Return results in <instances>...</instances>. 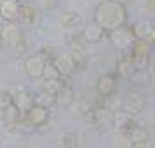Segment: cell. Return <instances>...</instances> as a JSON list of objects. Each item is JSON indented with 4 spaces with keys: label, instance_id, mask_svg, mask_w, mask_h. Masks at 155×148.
Masks as SVG:
<instances>
[{
    "label": "cell",
    "instance_id": "13",
    "mask_svg": "<svg viewBox=\"0 0 155 148\" xmlns=\"http://www.w3.org/2000/svg\"><path fill=\"white\" fill-rule=\"evenodd\" d=\"M42 89L45 92H52V94H56V92L61 89V85H59V82H58V78H45V80H44Z\"/></svg>",
    "mask_w": 155,
    "mask_h": 148
},
{
    "label": "cell",
    "instance_id": "11",
    "mask_svg": "<svg viewBox=\"0 0 155 148\" xmlns=\"http://www.w3.org/2000/svg\"><path fill=\"white\" fill-rule=\"evenodd\" d=\"M54 101H56L54 94H52V92H45V91L40 92V94L37 96V99H35L37 106H42V108H47V106L54 105Z\"/></svg>",
    "mask_w": 155,
    "mask_h": 148
},
{
    "label": "cell",
    "instance_id": "22",
    "mask_svg": "<svg viewBox=\"0 0 155 148\" xmlns=\"http://www.w3.org/2000/svg\"><path fill=\"white\" fill-rule=\"evenodd\" d=\"M12 105V98L9 92H0V110H5L7 106Z\"/></svg>",
    "mask_w": 155,
    "mask_h": 148
},
{
    "label": "cell",
    "instance_id": "25",
    "mask_svg": "<svg viewBox=\"0 0 155 148\" xmlns=\"http://www.w3.org/2000/svg\"><path fill=\"white\" fill-rule=\"evenodd\" d=\"M134 148H152V145L147 141H138V143H134Z\"/></svg>",
    "mask_w": 155,
    "mask_h": 148
},
{
    "label": "cell",
    "instance_id": "24",
    "mask_svg": "<svg viewBox=\"0 0 155 148\" xmlns=\"http://www.w3.org/2000/svg\"><path fill=\"white\" fill-rule=\"evenodd\" d=\"M38 4H40V7H44V9H51L54 5V0H38Z\"/></svg>",
    "mask_w": 155,
    "mask_h": 148
},
{
    "label": "cell",
    "instance_id": "20",
    "mask_svg": "<svg viewBox=\"0 0 155 148\" xmlns=\"http://www.w3.org/2000/svg\"><path fill=\"white\" fill-rule=\"evenodd\" d=\"M134 71H136V68H134L133 63H120V73L124 75V77H133Z\"/></svg>",
    "mask_w": 155,
    "mask_h": 148
},
{
    "label": "cell",
    "instance_id": "6",
    "mask_svg": "<svg viewBox=\"0 0 155 148\" xmlns=\"http://www.w3.org/2000/svg\"><path fill=\"white\" fill-rule=\"evenodd\" d=\"M134 33L140 37L143 42L150 44L153 40V25L150 21H140L136 25V28H134Z\"/></svg>",
    "mask_w": 155,
    "mask_h": 148
},
{
    "label": "cell",
    "instance_id": "14",
    "mask_svg": "<svg viewBox=\"0 0 155 148\" xmlns=\"http://www.w3.org/2000/svg\"><path fill=\"white\" fill-rule=\"evenodd\" d=\"M101 26L99 25H94V26H87V30H85V38L89 40V42H94V40H98L99 35H101Z\"/></svg>",
    "mask_w": 155,
    "mask_h": 148
},
{
    "label": "cell",
    "instance_id": "5",
    "mask_svg": "<svg viewBox=\"0 0 155 148\" xmlns=\"http://www.w3.org/2000/svg\"><path fill=\"white\" fill-rule=\"evenodd\" d=\"M113 33H112V40H113V44L119 47V49H127L131 44H133V35L127 31V30H124V28H115V30H112Z\"/></svg>",
    "mask_w": 155,
    "mask_h": 148
},
{
    "label": "cell",
    "instance_id": "19",
    "mask_svg": "<svg viewBox=\"0 0 155 148\" xmlns=\"http://www.w3.org/2000/svg\"><path fill=\"white\" fill-rule=\"evenodd\" d=\"M58 101L59 103H63V105H66V103H70L71 101V91L70 89H59L58 91Z\"/></svg>",
    "mask_w": 155,
    "mask_h": 148
},
{
    "label": "cell",
    "instance_id": "4",
    "mask_svg": "<svg viewBox=\"0 0 155 148\" xmlns=\"http://www.w3.org/2000/svg\"><path fill=\"white\" fill-rule=\"evenodd\" d=\"M0 14L7 21H14L19 18V5L16 0H4L0 5Z\"/></svg>",
    "mask_w": 155,
    "mask_h": 148
},
{
    "label": "cell",
    "instance_id": "18",
    "mask_svg": "<svg viewBox=\"0 0 155 148\" xmlns=\"http://www.w3.org/2000/svg\"><path fill=\"white\" fill-rule=\"evenodd\" d=\"M58 70L54 68V64H44V71H42V77L44 78H58Z\"/></svg>",
    "mask_w": 155,
    "mask_h": 148
},
{
    "label": "cell",
    "instance_id": "8",
    "mask_svg": "<svg viewBox=\"0 0 155 148\" xmlns=\"http://www.w3.org/2000/svg\"><path fill=\"white\" fill-rule=\"evenodd\" d=\"M143 106V99L140 98V94L136 92H131L129 96L124 101V108H126V113H138Z\"/></svg>",
    "mask_w": 155,
    "mask_h": 148
},
{
    "label": "cell",
    "instance_id": "16",
    "mask_svg": "<svg viewBox=\"0 0 155 148\" xmlns=\"http://www.w3.org/2000/svg\"><path fill=\"white\" fill-rule=\"evenodd\" d=\"M23 12H25V14H23V21H25V23H31V25L35 23L37 12H35V9H33V7H25V9H23Z\"/></svg>",
    "mask_w": 155,
    "mask_h": 148
},
{
    "label": "cell",
    "instance_id": "27",
    "mask_svg": "<svg viewBox=\"0 0 155 148\" xmlns=\"http://www.w3.org/2000/svg\"><path fill=\"white\" fill-rule=\"evenodd\" d=\"M0 45H2V40H0Z\"/></svg>",
    "mask_w": 155,
    "mask_h": 148
},
{
    "label": "cell",
    "instance_id": "1",
    "mask_svg": "<svg viewBox=\"0 0 155 148\" xmlns=\"http://www.w3.org/2000/svg\"><path fill=\"white\" fill-rule=\"evenodd\" d=\"M96 23L103 30H115L124 23V7L117 2H108L96 9Z\"/></svg>",
    "mask_w": 155,
    "mask_h": 148
},
{
    "label": "cell",
    "instance_id": "17",
    "mask_svg": "<svg viewBox=\"0 0 155 148\" xmlns=\"http://www.w3.org/2000/svg\"><path fill=\"white\" fill-rule=\"evenodd\" d=\"M131 140H133L134 143H138V141H147L148 140V133L145 131V129L138 127V129H134V133L131 134Z\"/></svg>",
    "mask_w": 155,
    "mask_h": 148
},
{
    "label": "cell",
    "instance_id": "10",
    "mask_svg": "<svg viewBox=\"0 0 155 148\" xmlns=\"http://www.w3.org/2000/svg\"><path fill=\"white\" fill-rule=\"evenodd\" d=\"M45 119H47V108L35 106V108L30 110V122H31V124L38 126V124H42Z\"/></svg>",
    "mask_w": 155,
    "mask_h": 148
},
{
    "label": "cell",
    "instance_id": "9",
    "mask_svg": "<svg viewBox=\"0 0 155 148\" xmlns=\"http://www.w3.org/2000/svg\"><path fill=\"white\" fill-rule=\"evenodd\" d=\"M82 23V18L77 14V12H63L61 18H59V25L63 26V28L70 30V28H75Z\"/></svg>",
    "mask_w": 155,
    "mask_h": 148
},
{
    "label": "cell",
    "instance_id": "21",
    "mask_svg": "<svg viewBox=\"0 0 155 148\" xmlns=\"http://www.w3.org/2000/svg\"><path fill=\"white\" fill-rule=\"evenodd\" d=\"M96 117H98L99 126H106V124L112 120V115H110V112H108V110H99Z\"/></svg>",
    "mask_w": 155,
    "mask_h": 148
},
{
    "label": "cell",
    "instance_id": "23",
    "mask_svg": "<svg viewBox=\"0 0 155 148\" xmlns=\"http://www.w3.org/2000/svg\"><path fill=\"white\" fill-rule=\"evenodd\" d=\"M5 110H7V120L9 122H12L14 119H18V115H19V113H18L19 112L18 108H14V106H7Z\"/></svg>",
    "mask_w": 155,
    "mask_h": 148
},
{
    "label": "cell",
    "instance_id": "7",
    "mask_svg": "<svg viewBox=\"0 0 155 148\" xmlns=\"http://www.w3.org/2000/svg\"><path fill=\"white\" fill-rule=\"evenodd\" d=\"M73 59H71L70 54H59V56L54 59V68L58 70V73H63V75H68L71 70H73Z\"/></svg>",
    "mask_w": 155,
    "mask_h": 148
},
{
    "label": "cell",
    "instance_id": "15",
    "mask_svg": "<svg viewBox=\"0 0 155 148\" xmlns=\"http://www.w3.org/2000/svg\"><path fill=\"white\" fill-rule=\"evenodd\" d=\"M16 108L21 110V112H25V110L30 108V98L25 92H19V94H18V98H16Z\"/></svg>",
    "mask_w": 155,
    "mask_h": 148
},
{
    "label": "cell",
    "instance_id": "26",
    "mask_svg": "<svg viewBox=\"0 0 155 148\" xmlns=\"http://www.w3.org/2000/svg\"><path fill=\"white\" fill-rule=\"evenodd\" d=\"M0 124H2V110H0Z\"/></svg>",
    "mask_w": 155,
    "mask_h": 148
},
{
    "label": "cell",
    "instance_id": "2",
    "mask_svg": "<svg viewBox=\"0 0 155 148\" xmlns=\"http://www.w3.org/2000/svg\"><path fill=\"white\" fill-rule=\"evenodd\" d=\"M0 40L4 42V45L7 47H16L19 40H21V33H19V28L16 25H7L5 28L2 30V37Z\"/></svg>",
    "mask_w": 155,
    "mask_h": 148
},
{
    "label": "cell",
    "instance_id": "12",
    "mask_svg": "<svg viewBox=\"0 0 155 148\" xmlns=\"http://www.w3.org/2000/svg\"><path fill=\"white\" fill-rule=\"evenodd\" d=\"M98 89H99V92L101 94H110V92L113 91V78L112 77H101L99 78V82H98Z\"/></svg>",
    "mask_w": 155,
    "mask_h": 148
},
{
    "label": "cell",
    "instance_id": "3",
    "mask_svg": "<svg viewBox=\"0 0 155 148\" xmlns=\"http://www.w3.org/2000/svg\"><path fill=\"white\" fill-rule=\"evenodd\" d=\"M44 59L40 56H33V58H28L26 61H25V70L28 73L30 77L33 78H38L42 77V71H44Z\"/></svg>",
    "mask_w": 155,
    "mask_h": 148
}]
</instances>
